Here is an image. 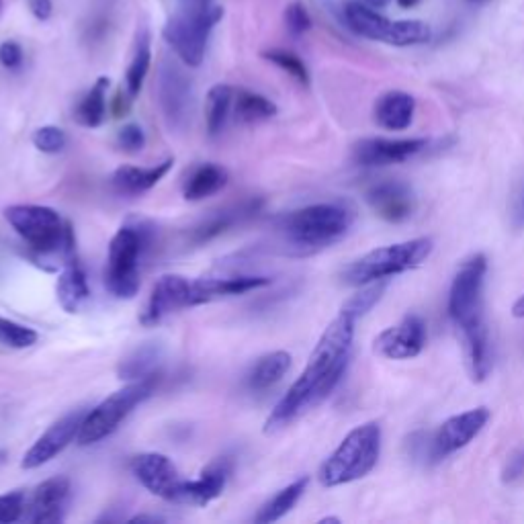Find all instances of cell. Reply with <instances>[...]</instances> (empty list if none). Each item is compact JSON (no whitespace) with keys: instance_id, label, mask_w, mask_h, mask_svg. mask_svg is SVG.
<instances>
[{"instance_id":"30","label":"cell","mask_w":524,"mask_h":524,"mask_svg":"<svg viewBox=\"0 0 524 524\" xmlns=\"http://www.w3.org/2000/svg\"><path fill=\"white\" fill-rule=\"evenodd\" d=\"M308 484H310V477L295 479L293 484H289L287 488L279 490L271 500H267L265 504H262V508L258 510L254 520L258 524H271V522L281 520L283 516H287L295 508V504L301 500L305 490H308Z\"/></svg>"},{"instance_id":"32","label":"cell","mask_w":524,"mask_h":524,"mask_svg":"<svg viewBox=\"0 0 524 524\" xmlns=\"http://www.w3.org/2000/svg\"><path fill=\"white\" fill-rule=\"evenodd\" d=\"M277 105L265 95H258L246 89H238L234 97V117L240 123H258L277 115Z\"/></svg>"},{"instance_id":"13","label":"cell","mask_w":524,"mask_h":524,"mask_svg":"<svg viewBox=\"0 0 524 524\" xmlns=\"http://www.w3.org/2000/svg\"><path fill=\"white\" fill-rule=\"evenodd\" d=\"M89 410H76L54 422L39 439L31 445V449L23 455L21 467L23 469H37L54 461L64 449L78 441V434L82 428V420Z\"/></svg>"},{"instance_id":"41","label":"cell","mask_w":524,"mask_h":524,"mask_svg":"<svg viewBox=\"0 0 524 524\" xmlns=\"http://www.w3.org/2000/svg\"><path fill=\"white\" fill-rule=\"evenodd\" d=\"M285 25L293 37H301L312 29V17L308 9L303 7V3H291L285 9Z\"/></svg>"},{"instance_id":"19","label":"cell","mask_w":524,"mask_h":524,"mask_svg":"<svg viewBox=\"0 0 524 524\" xmlns=\"http://www.w3.org/2000/svg\"><path fill=\"white\" fill-rule=\"evenodd\" d=\"M70 479L68 477H50L39 484L31 504L27 520L33 524H58L66 518L68 502H70Z\"/></svg>"},{"instance_id":"45","label":"cell","mask_w":524,"mask_h":524,"mask_svg":"<svg viewBox=\"0 0 524 524\" xmlns=\"http://www.w3.org/2000/svg\"><path fill=\"white\" fill-rule=\"evenodd\" d=\"M27 5H29V11L31 15L37 19V21H48L54 13V5H52V0H27Z\"/></svg>"},{"instance_id":"40","label":"cell","mask_w":524,"mask_h":524,"mask_svg":"<svg viewBox=\"0 0 524 524\" xmlns=\"http://www.w3.org/2000/svg\"><path fill=\"white\" fill-rule=\"evenodd\" d=\"M117 146L127 154H138L146 146V134L138 123H127L117 131Z\"/></svg>"},{"instance_id":"21","label":"cell","mask_w":524,"mask_h":524,"mask_svg":"<svg viewBox=\"0 0 524 524\" xmlns=\"http://www.w3.org/2000/svg\"><path fill=\"white\" fill-rule=\"evenodd\" d=\"M344 21H346V27L353 33H357L359 37L381 41L391 46L393 23L396 21H389L387 17L377 13V9L369 7L367 3H361V0H351V3H346Z\"/></svg>"},{"instance_id":"7","label":"cell","mask_w":524,"mask_h":524,"mask_svg":"<svg viewBox=\"0 0 524 524\" xmlns=\"http://www.w3.org/2000/svg\"><path fill=\"white\" fill-rule=\"evenodd\" d=\"M158 383L160 373H152L148 377L129 381L121 389L113 391L101 404L86 412L76 443L80 447H89L105 441L107 436H111L121 426V422H125L131 412L154 396Z\"/></svg>"},{"instance_id":"34","label":"cell","mask_w":524,"mask_h":524,"mask_svg":"<svg viewBox=\"0 0 524 524\" xmlns=\"http://www.w3.org/2000/svg\"><path fill=\"white\" fill-rule=\"evenodd\" d=\"M387 289V281H375V283H369V285H363L359 293H355L351 299H348L344 305H342V310L344 314H348L351 318H355L357 322L367 316L375 305L379 303V299L383 297Z\"/></svg>"},{"instance_id":"18","label":"cell","mask_w":524,"mask_h":524,"mask_svg":"<svg viewBox=\"0 0 524 524\" xmlns=\"http://www.w3.org/2000/svg\"><path fill=\"white\" fill-rule=\"evenodd\" d=\"M234 463L230 457L211 461L195 479H183L179 502L191 506H207L220 498L228 486Z\"/></svg>"},{"instance_id":"53","label":"cell","mask_w":524,"mask_h":524,"mask_svg":"<svg viewBox=\"0 0 524 524\" xmlns=\"http://www.w3.org/2000/svg\"><path fill=\"white\" fill-rule=\"evenodd\" d=\"M0 459H3V453H0Z\"/></svg>"},{"instance_id":"3","label":"cell","mask_w":524,"mask_h":524,"mask_svg":"<svg viewBox=\"0 0 524 524\" xmlns=\"http://www.w3.org/2000/svg\"><path fill=\"white\" fill-rule=\"evenodd\" d=\"M357 211L344 201H326L289 211L277 220L283 244L297 256L316 254L353 230Z\"/></svg>"},{"instance_id":"25","label":"cell","mask_w":524,"mask_h":524,"mask_svg":"<svg viewBox=\"0 0 524 524\" xmlns=\"http://www.w3.org/2000/svg\"><path fill=\"white\" fill-rule=\"evenodd\" d=\"M228 170L220 164H199L183 185V197L187 201H203L220 193L228 185Z\"/></svg>"},{"instance_id":"26","label":"cell","mask_w":524,"mask_h":524,"mask_svg":"<svg viewBox=\"0 0 524 524\" xmlns=\"http://www.w3.org/2000/svg\"><path fill=\"white\" fill-rule=\"evenodd\" d=\"M236 89L230 84H215L209 89L205 99V127L209 138H217L228 125L230 115L234 113Z\"/></svg>"},{"instance_id":"17","label":"cell","mask_w":524,"mask_h":524,"mask_svg":"<svg viewBox=\"0 0 524 524\" xmlns=\"http://www.w3.org/2000/svg\"><path fill=\"white\" fill-rule=\"evenodd\" d=\"M369 207L389 224L408 222L416 211V195L402 181H379L365 193Z\"/></svg>"},{"instance_id":"37","label":"cell","mask_w":524,"mask_h":524,"mask_svg":"<svg viewBox=\"0 0 524 524\" xmlns=\"http://www.w3.org/2000/svg\"><path fill=\"white\" fill-rule=\"evenodd\" d=\"M262 58L269 60L271 64H275L277 68H281L283 72H287L291 78H295L299 84L303 86H308L310 84V72H308V66L303 64V60L289 52V50H269L262 54Z\"/></svg>"},{"instance_id":"4","label":"cell","mask_w":524,"mask_h":524,"mask_svg":"<svg viewBox=\"0 0 524 524\" xmlns=\"http://www.w3.org/2000/svg\"><path fill=\"white\" fill-rule=\"evenodd\" d=\"M5 220L17 236L31 248L35 260H60V265L76 254L74 230L62 215L46 205H11L5 209Z\"/></svg>"},{"instance_id":"44","label":"cell","mask_w":524,"mask_h":524,"mask_svg":"<svg viewBox=\"0 0 524 524\" xmlns=\"http://www.w3.org/2000/svg\"><path fill=\"white\" fill-rule=\"evenodd\" d=\"M524 477V449L514 451L502 469V482L504 484H516Z\"/></svg>"},{"instance_id":"35","label":"cell","mask_w":524,"mask_h":524,"mask_svg":"<svg viewBox=\"0 0 524 524\" xmlns=\"http://www.w3.org/2000/svg\"><path fill=\"white\" fill-rule=\"evenodd\" d=\"M432 39V29L424 21H396L393 23V37L391 46L396 48H410V46H422Z\"/></svg>"},{"instance_id":"48","label":"cell","mask_w":524,"mask_h":524,"mask_svg":"<svg viewBox=\"0 0 524 524\" xmlns=\"http://www.w3.org/2000/svg\"><path fill=\"white\" fill-rule=\"evenodd\" d=\"M160 522L162 518L160 516H146V514H140V516H134V518H131L129 522Z\"/></svg>"},{"instance_id":"49","label":"cell","mask_w":524,"mask_h":524,"mask_svg":"<svg viewBox=\"0 0 524 524\" xmlns=\"http://www.w3.org/2000/svg\"><path fill=\"white\" fill-rule=\"evenodd\" d=\"M396 3H398L402 9H412V7H416V5L420 3V0H396Z\"/></svg>"},{"instance_id":"6","label":"cell","mask_w":524,"mask_h":524,"mask_svg":"<svg viewBox=\"0 0 524 524\" xmlns=\"http://www.w3.org/2000/svg\"><path fill=\"white\" fill-rule=\"evenodd\" d=\"M434 250L432 238H414L408 242L383 246L371 250L369 254L357 258L351 265L344 267L340 279L344 285L363 287L375 281H387L408 271L418 269L430 258Z\"/></svg>"},{"instance_id":"12","label":"cell","mask_w":524,"mask_h":524,"mask_svg":"<svg viewBox=\"0 0 524 524\" xmlns=\"http://www.w3.org/2000/svg\"><path fill=\"white\" fill-rule=\"evenodd\" d=\"M158 101L170 129H185L193 109V84L174 64H162L158 76Z\"/></svg>"},{"instance_id":"11","label":"cell","mask_w":524,"mask_h":524,"mask_svg":"<svg viewBox=\"0 0 524 524\" xmlns=\"http://www.w3.org/2000/svg\"><path fill=\"white\" fill-rule=\"evenodd\" d=\"M443 142H434L426 138L410 140H385V138H367L355 144L353 162L357 166L375 168L389 164H404L414 158L428 154L434 148H441Z\"/></svg>"},{"instance_id":"5","label":"cell","mask_w":524,"mask_h":524,"mask_svg":"<svg viewBox=\"0 0 524 524\" xmlns=\"http://www.w3.org/2000/svg\"><path fill=\"white\" fill-rule=\"evenodd\" d=\"M383 445V432L377 422H365L348 432L336 451L320 467V484L324 488H338L363 479L369 475L379 457Z\"/></svg>"},{"instance_id":"39","label":"cell","mask_w":524,"mask_h":524,"mask_svg":"<svg viewBox=\"0 0 524 524\" xmlns=\"http://www.w3.org/2000/svg\"><path fill=\"white\" fill-rule=\"evenodd\" d=\"M27 508V498L21 490L7 492L0 496V524H11L23 518Z\"/></svg>"},{"instance_id":"52","label":"cell","mask_w":524,"mask_h":524,"mask_svg":"<svg viewBox=\"0 0 524 524\" xmlns=\"http://www.w3.org/2000/svg\"><path fill=\"white\" fill-rule=\"evenodd\" d=\"M0 11H3V0H0Z\"/></svg>"},{"instance_id":"28","label":"cell","mask_w":524,"mask_h":524,"mask_svg":"<svg viewBox=\"0 0 524 524\" xmlns=\"http://www.w3.org/2000/svg\"><path fill=\"white\" fill-rule=\"evenodd\" d=\"M150 66H152V41H150L148 29L144 27L136 35L134 54H131V62L127 66L125 82H123V91L131 99H136L140 95L142 86L146 82V76L150 72Z\"/></svg>"},{"instance_id":"36","label":"cell","mask_w":524,"mask_h":524,"mask_svg":"<svg viewBox=\"0 0 524 524\" xmlns=\"http://www.w3.org/2000/svg\"><path fill=\"white\" fill-rule=\"evenodd\" d=\"M37 340L39 334L33 328L9 318H0V344L3 346L15 348V351H25V348L37 344Z\"/></svg>"},{"instance_id":"1","label":"cell","mask_w":524,"mask_h":524,"mask_svg":"<svg viewBox=\"0 0 524 524\" xmlns=\"http://www.w3.org/2000/svg\"><path fill=\"white\" fill-rule=\"evenodd\" d=\"M357 320L340 312L320 336L308 365L277 402L265 422V432L275 434L295 422L301 414L322 404L342 381L351 363Z\"/></svg>"},{"instance_id":"24","label":"cell","mask_w":524,"mask_h":524,"mask_svg":"<svg viewBox=\"0 0 524 524\" xmlns=\"http://www.w3.org/2000/svg\"><path fill=\"white\" fill-rule=\"evenodd\" d=\"M375 121L387 131H404L416 115V99L404 91H389L381 95L373 109Z\"/></svg>"},{"instance_id":"10","label":"cell","mask_w":524,"mask_h":524,"mask_svg":"<svg viewBox=\"0 0 524 524\" xmlns=\"http://www.w3.org/2000/svg\"><path fill=\"white\" fill-rule=\"evenodd\" d=\"M222 17L224 9L215 5L203 9L181 7L177 15H172L166 21L162 35L174 54L183 60V64H187L189 68H197L205 60L209 35L213 27L222 21Z\"/></svg>"},{"instance_id":"14","label":"cell","mask_w":524,"mask_h":524,"mask_svg":"<svg viewBox=\"0 0 524 524\" xmlns=\"http://www.w3.org/2000/svg\"><path fill=\"white\" fill-rule=\"evenodd\" d=\"M426 346V322L412 314L400 324L385 328L373 342V351L391 361H406L418 357Z\"/></svg>"},{"instance_id":"16","label":"cell","mask_w":524,"mask_h":524,"mask_svg":"<svg viewBox=\"0 0 524 524\" xmlns=\"http://www.w3.org/2000/svg\"><path fill=\"white\" fill-rule=\"evenodd\" d=\"M131 473L156 498L179 502L183 479L174 463L162 453H142L131 461Z\"/></svg>"},{"instance_id":"20","label":"cell","mask_w":524,"mask_h":524,"mask_svg":"<svg viewBox=\"0 0 524 524\" xmlns=\"http://www.w3.org/2000/svg\"><path fill=\"white\" fill-rule=\"evenodd\" d=\"M271 285L269 277L260 275H240V277H207L191 281V305L209 303L215 299L244 295L260 287Z\"/></svg>"},{"instance_id":"51","label":"cell","mask_w":524,"mask_h":524,"mask_svg":"<svg viewBox=\"0 0 524 524\" xmlns=\"http://www.w3.org/2000/svg\"><path fill=\"white\" fill-rule=\"evenodd\" d=\"M469 3H475V5H477V3H486V0H469Z\"/></svg>"},{"instance_id":"27","label":"cell","mask_w":524,"mask_h":524,"mask_svg":"<svg viewBox=\"0 0 524 524\" xmlns=\"http://www.w3.org/2000/svg\"><path fill=\"white\" fill-rule=\"evenodd\" d=\"M291 369V355L285 351H275L260 357L246 375V385L250 391L273 389Z\"/></svg>"},{"instance_id":"43","label":"cell","mask_w":524,"mask_h":524,"mask_svg":"<svg viewBox=\"0 0 524 524\" xmlns=\"http://www.w3.org/2000/svg\"><path fill=\"white\" fill-rule=\"evenodd\" d=\"M510 226L514 230H524V177L516 185L512 197H510Z\"/></svg>"},{"instance_id":"33","label":"cell","mask_w":524,"mask_h":524,"mask_svg":"<svg viewBox=\"0 0 524 524\" xmlns=\"http://www.w3.org/2000/svg\"><path fill=\"white\" fill-rule=\"evenodd\" d=\"M158 359H160V351L156 346L138 348L136 353H131L125 361H121L119 379L136 381L152 373H158Z\"/></svg>"},{"instance_id":"47","label":"cell","mask_w":524,"mask_h":524,"mask_svg":"<svg viewBox=\"0 0 524 524\" xmlns=\"http://www.w3.org/2000/svg\"><path fill=\"white\" fill-rule=\"evenodd\" d=\"M363 3H367L373 9H385L391 3V0H363Z\"/></svg>"},{"instance_id":"46","label":"cell","mask_w":524,"mask_h":524,"mask_svg":"<svg viewBox=\"0 0 524 524\" xmlns=\"http://www.w3.org/2000/svg\"><path fill=\"white\" fill-rule=\"evenodd\" d=\"M512 316L514 318H524V295H520L514 305H512Z\"/></svg>"},{"instance_id":"9","label":"cell","mask_w":524,"mask_h":524,"mask_svg":"<svg viewBox=\"0 0 524 524\" xmlns=\"http://www.w3.org/2000/svg\"><path fill=\"white\" fill-rule=\"evenodd\" d=\"M148 246L142 224L121 226L109 242L105 285L117 299H134L140 291V260Z\"/></svg>"},{"instance_id":"23","label":"cell","mask_w":524,"mask_h":524,"mask_svg":"<svg viewBox=\"0 0 524 524\" xmlns=\"http://www.w3.org/2000/svg\"><path fill=\"white\" fill-rule=\"evenodd\" d=\"M56 297H58L60 308L66 314L80 312L82 305L91 297L89 279H86L84 267L80 265V260H78L76 254L72 258H68L62 265V271H60V277H58V283H56Z\"/></svg>"},{"instance_id":"22","label":"cell","mask_w":524,"mask_h":524,"mask_svg":"<svg viewBox=\"0 0 524 524\" xmlns=\"http://www.w3.org/2000/svg\"><path fill=\"white\" fill-rule=\"evenodd\" d=\"M174 160L166 158L154 166H119L113 177L111 183L115 187L117 193L121 195H142L150 189H154L166 174L172 170Z\"/></svg>"},{"instance_id":"15","label":"cell","mask_w":524,"mask_h":524,"mask_svg":"<svg viewBox=\"0 0 524 524\" xmlns=\"http://www.w3.org/2000/svg\"><path fill=\"white\" fill-rule=\"evenodd\" d=\"M193 308L191 305V279L183 275H162L146 301V308L140 316V324L152 328L160 324L166 316Z\"/></svg>"},{"instance_id":"2","label":"cell","mask_w":524,"mask_h":524,"mask_svg":"<svg viewBox=\"0 0 524 524\" xmlns=\"http://www.w3.org/2000/svg\"><path fill=\"white\" fill-rule=\"evenodd\" d=\"M488 258L473 254L459 267L449 291V316L463 336L465 357L473 381L482 383L492 371V346L486 324Z\"/></svg>"},{"instance_id":"29","label":"cell","mask_w":524,"mask_h":524,"mask_svg":"<svg viewBox=\"0 0 524 524\" xmlns=\"http://www.w3.org/2000/svg\"><path fill=\"white\" fill-rule=\"evenodd\" d=\"M258 201H246L238 207H232V209H224V211H217L213 215H209L207 220H203L199 226L193 228V234H191V240L195 244H203V242H209L213 240L215 236L224 234L228 228H232L236 222L244 220V217L252 215L258 211Z\"/></svg>"},{"instance_id":"8","label":"cell","mask_w":524,"mask_h":524,"mask_svg":"<svg viewBox=\"0 0 524 524\" xmlns=\"http://www.w3.org/2000/svg\"><path fill=\"white\" fill-rule=\"evenodd\" d=\"M490 416L492 414L486 406H479L463 414L451 416L432 434H414L410 443L414 461H422L426 465L439 463L451 457L453 453L465 449L473 439H477L479 432L486 428Z\"/></svg>"},{"instance_id":"50","label":"cell","mask_w":524,"mask_h":524,"mask_svg":"<svg viewBox=\"0 0 524 524\" xmlns=\"http://www.w3.org/2000/svg\"><path fill=\"white\" fill-rule=\"evenodd\" d=\"M322 522H340V518H324Z\"/></svg>"},{"instance_id":"38","label":"cell","mask_w":524,"mask_h":524,"mask_svg":"<svg viewBox=\"0 0 524 524\" xmlns=\"http://www.w3.org/2000/svg\"><path fill=\"white\" fill-rule=\"evenodd\" d=\"M31 142L41 154H60L68 144V136L56 125H43L33 131Z\"/></svg>"},{"instance_id":"31","label":"cell","mask_w":524,"mask_h":524,"mask_svg":"<svg viewBox=\"0 0 524 524\" xmlns=\"http://www.w3.org/2000/svg\"><path fill=\"white\" fill-rule=\"evenodd\" d=\"M107 89H109V78L101 76L95 84L93 89L86 93L76 109H74V119L82 125V127H101L105 117H107Z\"/></svg>"},{"instance_id":"42","label":"cell","mask_w":524,"mask_h":524,"mask_svg":"<svg viewBox=\"0 0 524 524\" xmlns=\"http://www.w3.org/2000/svg\"><path fill=\"white\" fill-rule=\"evenodd\" d=\"M23 48L17 41H3L0 43V64H3L7 70H19L23 66Z\"/></svg>"}]
</instances>
